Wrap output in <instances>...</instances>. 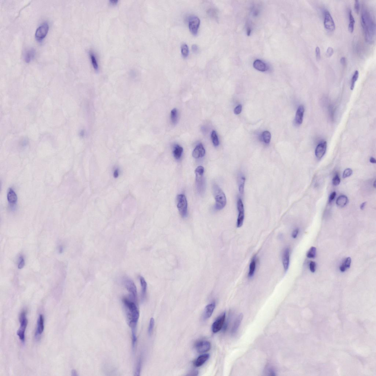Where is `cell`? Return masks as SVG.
Segmentation results:
<instances>
[{"label": "cell", "mask_w": 376, "mask_h": 376, "mask_svg": "<svg viewBox=\"0 0 376 376\" xmlns=\"http://www.w3.org/2000/svg\"><path fill=\"white\" fill-rule=\"evenodd\" d=\"M128 324L132 329V336L135 335L136 329L139 317V311L136 303L126 298L123 299Z\"/></svg>", "instance_id": "1"}, {"label": "cell", "mask_w": 376, "mask_h": 376, "mask_svg": "<svg viewBox=\"0 0 376 376\" xmlns=\"http://www.w3.org/2000/svg\"><path fill=\"white\" fill-rule=\"evenodd\" d=\"M361 24L364 32L365 39L369 43L374 42L375 35V24L374 18L369 10L365 9L361 16Z\"/></svg>", "instance_id": "2"}, {"label": "cell", "mask_w": 376, "mask_h": 376, "mask_svg": "<svg viewBox=\"0 0 376 376\" xmlns=\"http://www.w3.org/2000/svg\"><path fill=\"white\" fill-rule=\"evenodd\" d=\"M212 191L216 201L215 209L217 210L222 209L226 204V198L225 194L220 187L216 184L213 185Z\"/></svg>", "instance_id": "3"}, {"label": "cell", "mask_w": 376, "mask_h": 376, "mask_svg": "<svg viewBox=\"0 0 376 376\" xmlns=\"http://www.w3.org/2000/svg\"><path fill=\"white\" fill-rule=\"evenodd\" d=\"M26 311H23L20 315L19 321L20 323V326L17 332V335L22 342H24L25 341V331L28 323L27 319L26 318Z\"/></svg>", "instance_id": "4"}, {"label": "cell", "mask_w": 376, "mask_h": 376, "mask_svg": "<svg viewBox=\"0 0 376 376\" xmlns=\"http://www.w3.org/2000/svg\"><path fill=\"white\" fill-rule=\"evenodd\" d=\"M123 283L125 287L130 294L129 299L136 303L137 288L134 282L130 278L125 277L123 279Z\"/></svg>", "instance_id": "5"}, {"label": "cell", "mask_w": 376, "mask_h": 376, "mask_svg": "<svg viewBox=\"0 0 376 376\" xmlns=\"http://www.w3.org/2000/svg\"><path fill=\"white\" fill-rule=\"evenodd\" d=\"M177 205L179 213L183 217L187 215V202L186 196L183 194L178 195L176 198Z\"/></svg>", "instance_id": "6"}, {"label": "cell", "mask_w": 376, "mask_h": 376, "mask_svg": "<svg viewBox=\"0 0 376 376\" xmlns=\"http://www.w3.org/2000/svg\"><path fill=\"white\" fill-rule=\"evenodd\" d=\"M204 170L202 168H197L195 170L196 174V187L198 192H202L205 188V180L204 177Z\"/></svg>", "instance_id": "7"}, {"label": "cell", "mask_w": 376, "mask_h": 376, "mask_svg": "<svg viewBox=\"0 0 376 376\" xmlns=\"http://www.w3.org/2000/svg\"><path fill=\"white\" fill-rule=\"evenodd\" d=\"M237 209L238 212V218L237 220V226L238 228L241 227L243 224L244 219V208L242 200L239 198L237 203Z\"/></svg>", "instance_id": "8"}, {"label": "cell", "mask_w": 376, "mask_h": 376, "mask_svg": "<svg viewBox=\"0 0 376 376\" xmlns=\"http://www.w3.org/2000/svg\"><path fill=\"white\" fill-rule=\"evenodd\" d=\"M324 24L325 28L330 31H333L335 28V25L333 18L327 10H325L324 12Z\"/></svg>", "instance_id": "9"}, {"label": "cell", "mask_w": 376, "mask_h": 376, "mask_svg": "<svg viewBox=\"0 0 376 376\" xmlns=\"http://www.w3.org/2000/svg\"><path fill=\"white\" fill-rule=\"evenodd\" d=\"M49 30V26L47 22H44L38 28L36 31L35 36L38 41H41L45 37Z\"/></svg>", "instance_id": "10"}, {"label": "cell", "mask_w": 376, "mask_h": 376, "mask_svg": "<svg viewBox=\"0 0 376 376\" xmlns=\"http://www.w3.org/2000/svg\"><path fill=\"white\" fill-rule=\"evenodd\" d=\"M200 20L198 17L192 16L190 18L188 21V26L191 32L194 35H196L198 32Z\"/></svg>", "instance_id": "11"}, {"label": "cell", "mask_w": 376, "mask_h": 376, "mask_svg": "<svg viewBox=\"0 0 376 376\" xmlns=\"http://www.w3.org/2000/svg\"><path fill=\"white\" fill-rule=\"evenodd\" d=\"M225 318V313H224L214 322L212 325V330L214 333L219 331L222 328Z\"/></svg>", "instance_id": "12"}, {"label": "cell", "mask_w": 376, "mask_h": 376, "mask_svg": "<svg viewBox=\"0 0 376 376\" xmlns=\"http://www.w3.org/2000/svg\"><path fill=\"white\" fill-rule=\"evenodd\" d=\"M195 348L198 353H203L209 351L211 349V345L209 342L201 341L196 343Z\"/></svg>", "instance_id": "13"}, {"label": "cell", "mask_w": 376, "mask_h": 376, "mask_svg": "<svg viewBox=\"0 0 376 376\" xmlns=\"http://www.w3.org/2000/svg\"><path fill=\"white\" fill-rule=\"evenodd\" d=\"M327 147L326 142H322L318 145L315 150V155L317 158L321 159L324 156L326 151Z\"/></svg>", "instance_id": "14"}, {"label": "cell", "mask_w": 376, "mask_h": 376, "mask_svg": "<svg viewBox=\"0 0 376 376\" xmlns=\"http://www.w3.org/2000/svg\"><path fill=\"white\" fill-rule=\"evenodd\" d=\"M282 262L285 271H287L289 267L290 263V251L289 249L286 248L283 252Z\"/></svg>", "instance_id": "15"}, {"label": "cell", "mask_w": 376, "mask_h": 376, "mask_svg": "<svg viewBox=\"0 0 376 376\" xmlns=\"http://www.w3.org/2000/svg\"><path fill=\"white\" fill-rule=\"evenodd\" d=\"M205 153V150L202 144L198 145L194 149L192 155L194 158H199L204 156Z\"/></svg>", "instance_id": "16"}, {"label": "cell", "mask_w": 376, "mask_h": 376, "mask_svg": "<svg viewBox=\"0 0 376 376\" xmlns=\"http://www.w3.org/2000/svg\"><path fill=\"white\" fill-rule=\"evenodd\" d=\"M304 108L303 105H300L297 110L295 118V122L297 125H300L302 123Z\"/></svg>", "instance_id": "17"}, {"label": "cell", "mask_w": 376, "mask_h": 376, "mask_svg": "<svg viewBox=\"0 0 376 376\" xmlns=\"http://www.w3.org/2000/svg\"><path fill=\"white\" fill-rule=\"evenodd\" d=\"M44 319L43 315H41L38 320L37 326L36 331L35 333V336L36 337L41 335L43 333L44 329Z\"/></svg>", "instance_id": "18"}, {"label": "cell", "mask_w": 376, "mask_h": 376, "mask_svg": "<svg viewBox=\"0 0 376 376\" xmlns=\"http://www.w3.org/2000/svg\"><path fill=\"white\" fill-rule=\"evenodd\" d=\"M35 50L33 48H30L25 51L24 54V59L26 63L31 62L35 58Z\"/></svg>", "instance_id": "19"}, {"label": "cell", "mask_w": 376, "mask_h": 376, "mask_svg": "<svg viewBox=\"0 0 376 376\" xmlns=\"http://www.w3.org/2000/svg\"><path fill=\"white\" fill-rule=\"evenodd\" d=\"M253 65L255 69L262 72H265L268 70V67L266 64L261 60H256L254 62Z\"/></svg>", "instance_id": "20"}, {"label": "cell", "mask_w": 376, "mask_h": 376, "mask_svg": "<svg viewBox=\"0 0 376 376\" xmlns=\"http://www.w3.org/2000/svg\"><path fill=\"white\" fill-rule=\"evenodd\" d=\"M139 278L140 280L141 288H142L141 299H142V301H143L144 300L145 298L146 297V293H147V284L146 280H145L144 278L143 277L140 276L139 277Z\"/></svg>", "instance_id": "21"}, {"label": "cell", "mask_w": 376, "mask_h": 376, "mask_svg": "<svg viewBox=\"0 0 376 376\" xmlns=\"http://www.w3.org/2000/svg\"><path fill=\"white\" fill-rule=\"evenodd\" d=\"M245 180V176L242 174H240L238 180L239 191L241 194H243L244 193Z\"/></svg>", "instance_id": "22"}, {"label": "cell", "mask_w": 376, "mask_h": 376, "mask_svg": "<svg viewBox=\"0 0 376 376\" xmlns=\"http://www.w3.org/2000/svg\"><path fill=\"white\" fill-rule=\"evenodd\" d=\"M215 307V303H212L208 304L205 307V312H204V317L205 319L209 318L212 316Z\"/></svg>", "instance_id": "23"}, {"label": "cell", "mask_w": 376, "mask_h": 376, "mask_svg": "<svg viewBox=\"0 0 376 376\" xmlns=\"http://www.w3.org/2000/svg\"><path fill=\"white\" fill-rule=\"evenodd\" d=\"M257 265V261L256 257H254L252 259L250 265H249V271L248 274V277L249 278L252 277L255 273Z\"/></svg>", "instance_id": "24"}, {"label": "cell", "mask_w": 376, "mask_h": 376, "mask_svg": "<svg viewBox=\"0 0 376 376\" xmlns=\"http://www.w3.org/2000/svg\"><path fill=\"white\" fill-rule=\"evenodd\" d=\"M209 356V354H204L199 356L195 361V366L196 367H200L202 366L208 359Z\"/></svg>", "instance_id": "25"}, {"label": "cell", "mask_w": 376, "mask_h": 376, "mask_svg": "<svg viewBox=\"0 0 376 376\" xmlns=\"http://www.w3.org/2000/svg\"><path fill=\"white\" fill-rule=\"evenodd\" d=\"M352 259L350 257H348L343 261L342 264L340 267V271L342 272L346 271L350 267L351 264Z\"/></svg>", "instance_id": "26"}, {"label": "cell", "mask_w": 376, "mask_h": 376, "mask_svg": "<svg viewBox=\"0 0 376 376\" xmlns=\"http://www.w3.org/2000/svg\"><path fill=\"white\" fill-rule=\"evenodd\" d=\"M348 200V197L344 195L339 196L336 201V205L340 207H345L347 204Z\"/></svg>", "instance_id": "27"}, {"label": "cell", "mask_w": 376, "mask_h": 376, "mask_svg": "<svg viewBox=\"0 0 376 376\" xmlns=\"http://www.w3.org/2000/svg\"><path fill=\"white\" fill-rule=\"evenodd\" d=\"M7 199L10 204H14L17 201V196L12 189H10L7 194Z\"/></svg>", "instance_id": "28"}, {"label": "cell", "mask_w": 376, "mask_h": 376, "mask_svg": "<svg viewBox=\"0 0 376 376\" xmlns=\"http://www.w3.org/2000/svg\"><path fill=\"white\" fill-rule=\"evenodd\" d=\"M349 29L350 32L353 33L354 31V26L355 21L354 18L353 16L352 15V11L351 10H349Z\"/></svg>", "instance_id": "29"}, {"label": "cell", "mask_w": 376, "mask_h": 376, "mask_svg": "<svg viewBox=\"0 0 376 376\" xmlns=\"http://www.w3.org/2000/svg\"><path fill=\"white\" fill-rule=\"evenodd\" d=\"M183 151V148L179 145H176L174 147L173 151V155L176 159H180L182 156Z\"/></svg>", "instance_id": "30"}, {"label": "cell", "mask_w": 376, "mask_h": 376, "mask_svg": "<svg viewBox=\"0 0 376 376\" xmlns=\"http://www.w3.org/2000/svg\"><path fill=\"white\" fill-rule=\"evenodd\" d=\"M243 319V315L242 314H240L237 317V320L234 323V326H233V329L232 330V333H234L237 331V329L239 327L240 324H241V321Z\"/></svg>", "instance_id": "31"}, {"label": "cell", "mask_w": 376, "mask_h": 376, "mask_svg": "<svg viewBox=\"0 0 376 376\" xmlns=\"http://www.w3.org/2000/svg\"><path fill=\"white\" fill-rule=\"evenodd\" d=\"M359 76V72L357 70H356L354 72L353 76H352L351 80V83L350 89L351 90H353L354 88L355 83L358 80Z\"/></svg>", "instance_id": "32"}, {"label": "cell", "mask_w": 376, "mask_h": 376, "mask_svg": "<svg viewBox=\"0 0 376 376\" xmlns=\"http://www.w3.org/2000/svg\"><path fill=\"white\" fill-rule=\"evenodd\" d=\"M317 249L316 247L312 246L307 252V257L310 259H314L316 257Z\"/></svg>", "instance_id": "33"}, {"label": "cell", "mask_w": 376, "mask_h": 376, "mask_svg": "<svg viewBox=\"0 0 376 376\" xmlns=\"http://www.w3.org/2000/svg\"><path fill=\"white\" fill-rule=\"evenodd\" d=\"M262 137L265 143L269 144L271 138V134L269 132L265 131L262 134Z\"/></svg>", "instance_id": "34"}, {"label": "cell", "mask_w": 376, "mask_h": 376, "mask_svg": "<svg viewBox=\"0 0 376 376\" xmlns=\"http://www.w3.org/2000/svg\"><path fill=\"white\" fill-rule=\"evenodd\" d=\"M171 118L173 123L176 124L178 119V111L176 109H174L171 111Z\"/></svg>", "instance_id": "35"}, {"label": "cell", "mask_w": 376, "mask_h": 376, "mask_svg": "<svg viewBox=\"0 0 376 376\" xmlns=\"http://www.w3.org/2000/svg\"><path fill=\"white\" fill-rule=\"evenodd\" d=\"M181 52L182 55L184 58L187 57L189 53V49L188 46L186 44L184 43L181 46Z\"/></svg>", "instance_id": "36"}, {"label": "cell", "mask_w": 376, "mask_h": 376, "mask_svg": "<svg viewBox=\"0 0 376 376\" xmlns=\"http://www.w3.org/2000/svg\"><path fill=\"white\" fill-rule=\"evenodd\" d=\"M211 138L214 146H218L219 145L218 137H217L216 131H215V130H213L212 132Z\"/></svg>", "instance_id": "37"}, {"label": "cell", "mask_w": 376, "mask_h": 376, "mask_svg": "<svg viewBox=\"0 0 376 376\" xmlns=\"http://www.w3.org/2000/svg\"><path fill=\"white\" fill-rule=\"evenodd\" d=\"M90 57L91 60L92 64H93L94 68L96 70H97L98 69V65L97 62V61L96 60V58L95 57V55L92 53H90Z\"/></svg>", "instance_id": "38"}, {"label": "cell", "mask_w": 376, "mask_h": 376, "mask_svg": "<svg viewBox=\"0 0 376 376\" xmlns=\"http://www.w3.org/2000/svg\"><path fill=\"white\" fill-rule=\"evenodd\" d=\"M155 324V321L154 318H151L150 319V324H149V328L148 329V333L149 335H151L153 330V328Z\"/></svg>", "instance_id": "39"}, {"label": "cell", "mask_w": 376, "mask_h": 376, "mask_svg": "<svg viewBox=\"0 0 376 376\" xmlns=\"http://www.w3.org/2000/svg\"><path fill=\"white\" fill-rule=\"evenodd\" d=\"M141 366H142V360L141 358H139L138 363V365H137L136 368L135 372V376H139L140 374L141 369Z\"/></svg>", "instance_id": "40"}, {"label": "cell", "mask_w": 376, "mask_h": 376, "mask_svg": "<svg viewBox=\"0 0 376 376\" xmlns=\"http://www.w3.org/2000/svg\"><path fill=\"white\" fill-rule=\"evenodd\" d=\"M352 173H353V171L350 168L347 169L343 173V177L344 178L349 177L352 175Z\"/></svg>", "instance_id": "41"}, {"label": "cell", "mask_w": 376, "mask_h": 376, "mask_svg": "<svg viewBox=\"0 0 376 376\" xmlns=\"http://www.w3.org/2000/svg\"><path fill=\"white\" fill-rule=\"evenodd\" d=\"M340 182H341V180H340V178L339 177L338 175L336 174L335 176H334V177L333 178V180H332V183H333V185L336 186L340 184Z\"/></svg>", "instance_id": "42"}, {"label": "cell", "mask_w": 376, "mask_h": 376, "mask_svg": "<svg viewBox=\"0 0 376 376\" xmlns=\"http://www.w3.org/2000/svg\"><path fill=\"white\" fill-rule=\"evenodd\" d=\"M310 270L312 273H315L316 270V263L313 261H311L309 265Z\"/></svg>", "instance_id": "43"}, {"label": "cell", "mask_w": 376, "mask_h": 376, "mask_svg": "<svg viewBox=\"0 0 376 376\" xmlns=\"http://www.w3.org/2000/svg\"><path fill=\"white\" fill-rule=\"evenodd\" d=\"M25 265V261L24 258L22 256H21L20 257L19 262L18 265V268L19 269H22L24 267Z\"/></svg>", "instance_id": "44"}, {"label": "cell", "mask_w": 376, "mask_h": 376, "mask_svg": "<svg viewBox=\"0 0 376 376\" xmlns=\"http://www.w3.org/2000/svg\"><path fill=\"white\" fill-rule=\"evenodd\" d=\"M360 9V5L359 3V1H357V0H356V1H355L354 10H355V11L357 13V14H359V12Z\"/></svg>", "instance_id": "45"}, {"label": "cell", "mask_w": 376, "mask_h": 376, "mask_svg": "<svg viewBox=\"0 0 376 376\" xmlns=\"http://www.w3.org/2000/svg\"><path fill=\"white\" fill-rule=\"evenodd\" d=\"M334 51L333 49L331 47H328L326 51V56L328 57H331L333 55Z\"/></svg>", "instance_id": "46"}, {"label": "cell", "mask_w": 376, "mask_h": 376, "mask_svg": "<svg viewBox=\"0 0 376 376\" xmlns=\"http://www.w3.org/2000/svg\"><path fill=\"white\" fill-rule=\"evenodd\" d=\"M242 106L241 105H239L237 107H236L234 109V113L236 115H238L240 114L241 111H242Z\"/></svg>", "instance_id": "47"}, {"label": "cell", "mask_w": 376, "mask_h": 376, "mask_svg": "<svg viewBox=\"0 0 376 376\" xmlns=\"http://www.w3.org/2000/svg\"><path fill=\"white\" fill-rule=\"evenodd\" d=\"M315 53H316V56L317 60L319 61L320 60V50L319 47H316V50H315Z\"/></svg>", "instance_id": "48"}, {"label": "cell", "mask_w": 376, "mask_h": 376, "mask_svg": "<svg viewBox=\"0 0 376 376\" xmlns=\"http://www.w3.org/2000/svg\"><path fill=\"white\" fill-rule=\"evenodd\" d=\"M299 229H298V228H296V229L294 230L293 232H292V238L294 239L296 238L297 237H298V234H299Z\"/></svg>", "instance_id": "49"}, {"label": "cell", "mask_w": 376, "mask_h": 376, "mask_svg": "<svg viewBox=\"0 0 376 376\" xmlns=\"http://www.w3.org/2000/svg\"><path fill=\"white\" fill-rule=\"evenodd\" d=\"M336 196V192H332L330 196H329V203H331L332 202V201H333L334 199V198H335V197Z\"/></svg>", "instance_id": "50"}, {"label": "cell", "mask_w": 376, "mask_h": 376, "mask_svg": "<svg viewBox=\"0 0 376 376\" xmlns=\"http://www.w3.org/2000/svg\"><path fill=\"white\" fill-rule=\"evenodd\" d=\"M192 49L194 52H197L198 50V48L196 45L194 44L192 46Z\"/></svg>", "instance_id": "51"}, {"label": "cell", "mask_w": 376, "mask_h": 376, "mask_svg": "<svg viewBox=\"0 0 376 376\" xmlns=\"http://www.w3.org/2000/svg\"><path fill=\"white\" fill-rule=\"evenodd\" d=\"M340 63H341V64L342 65H345L346 64V59L345 57H342L341 60H340Z\"/></svg>", "instance_id": "52"}, {"label": "cell", "mask_w": 376, "mask_h": 376, "mask_svg": "<svg viewBox=\"0 0 376 376\" xmlns=\"http://www.w3.org/2000/svg\"><path fill=\"white\" fill-rule=\"evenodd\" d=\"M198 371H192L191 372V373H190L188 375L196 376L198 375Z\"/></svg>", "instance_id": "53"}, {"label": "cell", "mask_w": 376, "mask_h": 376, "mask_svg": "<svg viewBox=\"0 0 376 376\" xmlns=\"http://www.w3.org/2000/svg\"><path fill=\"white\" fill-rule=\"evenodd\" d=\"M118 1V0H111V1H109V2H110V3H111V4L113 5H115L117 4Z\"/></svg>", "instance_id": "54"}, {"label": "cell", "mask_w": 376, "mask_h": 376, "mask_svg": "<svg viewBox=\"0 0 376 376\" xmlns=\"http://www.w3.org/2000/svg\"><path fill=\"white\" fill-rule=\"evenodd\" d=\"M114 176L115 177L117 178L119 175V171L118 169H116L114 172Z\"/></svg>", "instance_id": "55"}, {"label": "cell", "mask_w": 376, "mask_h": 376, "mask_svg": "<svg viewBox=\"0 0 376 376\" xmlns=\"http://www.w3.org/2000/svg\"><path fill=\"white\" fill-rule=\"evenodd\" d=\"M72 375L74 376L78 375L77 372H76V371L75 370V369H73V370L72 371Z\"/></svg>", "instance_id": "56"}, {"label": "cell", "mask_w": 376, "mask_h": 376, "mask_svg": "<svg viewBox=\"0 0 376 376\" xmlns=\"http://www.w3.org/2000/svg\"><path fill=\"white\" fill-rule=\"evenodd\" d=\"M370 162L371 163H376V161L375 158L373 157H371L370 159Z\"/></svg>", "instance_id": "57"}, {"label": "cell", "mask_w": 376, "mask_h": 376, "mask_svg": "<svg viewBox=\"0 0 376 376\" xmlns=\"http://www.w3.org/2000/svg\"><path fill=\"white\" fill-rule=\"evenodd\" d=\"M366 202H364L362 203V204H361V205L360 206V209L361 210H363L364 209V208H365V205H366Z\"/></svg>", "instance_id": "58"}, {"label": "cell", "mask_w": 376, "mask_h": 376, "mask_svg": "<svg viewBox=\"0 0 376 376\" xmlns=\"http://www.w3.org/2000/svg\"><path fill=\"white\" fill-rule=\"evenodd\" d=\"M63 246H60V247L59 248V252H60V253H62L63 252Z\"/></svg>", "instance_id": "59"}, {"label": "cell", "mask_w": 376, "mask_h": 376, "mask_svg": "<svg viewBox=\"0 0 376 376\" xmlns=\"http://www.w3.org/2000/svg\"><path fill=\"white\" fill-rule=\"evenodd\" d=\"M373 186H374V188H376V181H375V182H374V184H373Z\"/></svg>", "instance_id": "60"}]
</instances>
